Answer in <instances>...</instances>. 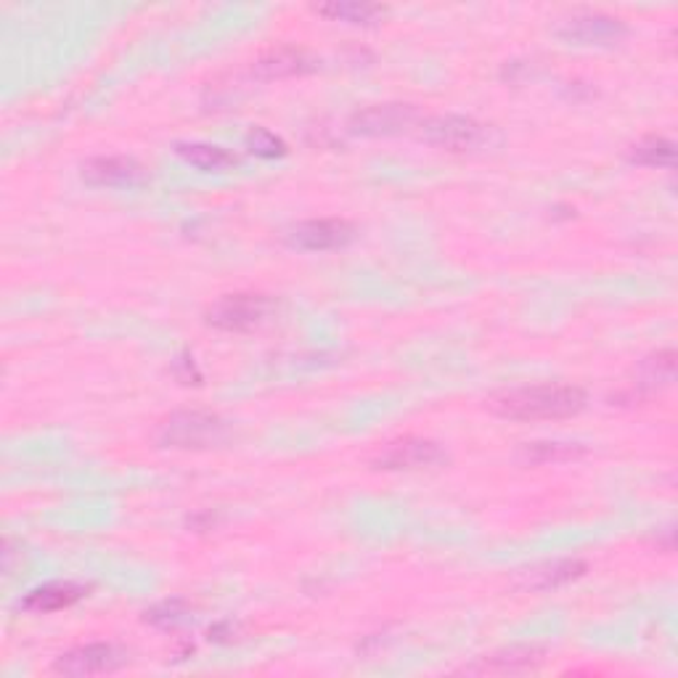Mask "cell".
Here are the masks:
<instances>
[{"instance_id":"1","label":"cell","mask_w":678,"mask_h":678,"mask_svg":"<svg viewBox=\"0 0 678 678\" xmlns=\"http://www.w3.org/2000/svg\"><path fill=\"white\" fill-rule=\"evenodd\" d=\"M488 408L496 417L511 421L567 419L583 411L585 393L576 384H533L493 395Z\"/></svg>"},{"instance_id":"2","label":"cell","mask_w":678,"mask_h":678,"mask_svg":"<svg viewBox=\"0 0 678 678\" xmlns=\"http://www.w3.org/2000/svg\"><path fill=\"white\" fill-rule=\"evenodd\" d=\"M229 437V421L212 411H175L157 427V443L164 448L205 451Z\"/></svg>"},{"instance_id":"3","label":"cell","mask_w":678,"mask_h":678,"mask_svg":"<svg viewBox=\"0 0 678 678\" xmlns=\"http://www.w3.org/2000/svg\"><path fill=\"white\" fill-rule=\"evenodd\" d=\"M421 138L437 149L474 151L482 149L491 138V127L464 114H435L421 122Z\"/></svg>"},{"instance_id":"4","label":"cell","mask_w":678,"mask_h":678,"mask_svg":"<svg viewBox=\"0 0 678 678\" xmlns=\"http://www.w3.org/2000/svg\"><path fill=\"white\" fill-rule=\"evenodd\" d=\"M273 310V299L258 292H236V295H223L218 303L207 310V323L223 332H249L260 326Z\"/></svg>"},{"instance_id":"5","label":"cell","mask_w":678,"mask_h":678,"mask_svg":"<svg viewBox=\"0 0 678 678\" xmlns=\"http://www.w3.org/2000/svg\"><path fill=\"white\" fill-rule=\"evenodd\" d=\"M443 461H448L443 445L435 443V440L414 435L382 445L380 454L371 459V464L377 469H384V472H417V469L437 467Z\"/></svg>"},{"instance_id":"6","label":"cell","mask_w":678,"mask_h":678,"mask_svg":"<svg viewBox=\"0 0 678 678\" xmlns=\"http://www.w3.org/2000/svg\"><path fill=\"white\" fill-rule=\"evenodd\" d=\"M557 38L576 46H613L628 35L626 22L602 11H580L557 24Z\"/></svg>"},{"instance_id":"7","label":"cell","mask_w":678,"mask_h":678,"mask_svg":"<svg viewBox=\"0 0 678 678\" xmlns=\"http://www.w3.org/2000/svg\"><path fill=\"white\" fill-rule=\"evenodd\" d=\"M417 120L419 112L411 103H377V107L358 109L350 118V122H347V127H350V133H356V136L380 138L406 133L408 127L417 125Z\"/></svg>"},{"instance_id":"8","label":"cell","mask_w":678,"mask_h":678,"mask_svg":"<svg viewBox=\"0 0 678 678\" xmlns=\"http://www.w3.org/2000/svg\"><path fill=\"white\" fill-rule=\"evenodd\" d=\"M356 239V225L342 218H319L297 223L286 234L289 247L303 249V252H329V249H342Z\"/></svg>"},{"instance_id":"9","label":"cell","mask_w":678,"mask_h":678,"mask_svg":"<svg viewBox=\"0 0 678 678\" xmlns=\"http://www.w3.org/2000/svg\"><path fill=\"white\" fill-rule=\"evenodd\" d=\"M125 663H127V657L120 646L96 641V644L75 646V650L59 655L57 663H53V670L61 676H75V678L101 676V674H114V670H120Z\"/></svg>"},{"instance_id":"10","label":"cell","mask_w":678,"mask_h":678,"mask_svg":"<svg viewBox=\"0 0 678 678\" xmlns=\"http://www.w3.org/2000/svg\"><path fill=\"white\" fill-rule=\"evenodd\" d=\"M81 175L90 186L107 188H133L149 181V170L133 157H94L83 162Z\"/></svg>"},{"instance_id":"11","label":"cell","mask_w":678,"mask_h":678,"mask_svg":"<svg viewBox=\"0 0 678 678\" xmlns=\"http://www.w3.org/2000/svg\"><path fill=\"white\" fill-rule=\"evenodd\" d=\"M316 61L303 51V48H276V51H268L266 57L255 61L252 72L262 81H279V77H295L305 75V72H313Z\"/></svg>"},{"instance_id":"12","label":"cell","mask_w":678,"mask_h":678,"mask_svg":"<svg viewBox=\"0 0 678 678\" xmlns=\"http://www.w3.org/2000/svg\"><path fill=\"white\" fill-rule=\"evenodd\" d=\"M585 572V562L580 559H557L546 562V565L533 567V570L522 572V589H535V591H548L557 589V585L578 580Z\"/></svg>"},{"instance_id":"13","label":"cell","mask_w":678,"mask_h":678,"mask_svg":"<svg viewBox=\"0 0 678 678\" xmlns=\"http://www.w3.org/2000/svg\"><path fill=\"white\" fill-rule=\"evenodd\" d=\"M175 155L197 170H205V173H223V170H231L239 162V157L231 155L223 146L201 144V140H181V144H175Z\"/></svg>"},{"instance_id":"14","label":"cell","mask_w":678,"mask_h":678,"mask_svg":"<svg viewBox=\"0 0 678 678\" xmlns=\"http://www.w3.org/2000/svg\"><path fill=\"white\" fill-rule=\"evenodd\" d=\"M543 659L541 646H509V650L496 652L485 657L480 665L467 668L469 674H517V670L535 668Z\"/></svg>"},{"instance_id":"15","label":"cell","mask_w":678,"mask_h":678,"mask_svg":"<svg viewBox=\"0 0 678 678\" xmlns=\"http://www.w3.org/2000/svg\"><path fill=\"white\" fill-rule=\"evenodd\" d=\"M85 596V589L77 583H48L40 589L29 591L24 596L22 607L27 613H57V609L72 607L75 602H81Z\"/></svg>"},{"instance_id":"16","label":"cell","mask_w":678,"mask_h":678,"mask_svg":"<svg viewBox=\"0 0 678 678\" xmlns=\"http://www.w3.org/2000/svg\"><path fill=\"white\" fill-rule=\"evenodd\" d=\"M676 380V353L674 350H663L655 353L639 366V382L637 387L641 390H657V387H668L670 382Z\"/></svg>"},{"instance_id":"17","label":"cell","mask_w":678,"mask_h":678,"mask_svg":"<svg viewBox=\"0 0 678 678\" xmlns=\"http://www.w3.org/2000/svg\"><path fill=\"white\" fill-rule=\"evenodd\" d=\"M628 160L644 164V168H674L676 162V149L668 138L663 136H650L639 144L631 146L628 151Z\"/></svg>"},{"instance_id":"18","label":"cell","mask_w":678,"mask_h":678,"mask_svg":"<svg viewBox=\"0 0 678 678\" xmlns=\"http://www.w3.org/2000/svg\"><path fill=\"white\" fill-rule=\"evenodd\" d=\"M316 14L329 16L334 22H350V24H371L377 22V16L384 14L382 5H369V3H323L316 5Z\"/></svg>"},{"instance_id":"19","label":"cell","mask_w":678,"mask_h":678,"mask_svg":"<svg viewBox=\"0 0 678 678\" xmlns=\"http://www.w3.org/2000/svg\"><path fill=\"white\" fill-rule=\"evenodd\" d=\"M519 456H522L525 461H533V464L567 461V459H576V456H583V448H580V445H567V443H528Z\"/></svg>"},{"instance_id":"20","label":"cell","mask_w":678,"mask_h":678,"mask_svg":"<svg viewBox=\"0 0 678 678\" xmlns=\"http://www.w3.org/2000/svg\"><path fill=\"white\" fill-rule=\"evenodd\" d=\"M247 149L252 155L262 157V160H276V157L286 155V144L281 140L276 133L266 131V127H252L247 133Z\"/></svg>"},{"instance_id":"21","label":"cell","mask_w":678,"mask_h":678,"mask_svg":"<svg viewBox=\"0 0 678 678\" xmlns=\"http://www.w3.org/2000/svg\"><path fill=\"white\" fill-rule=\"evenodd\" d=\"M186 604L181 602V599H170V602H162L157 604V607H151L149 613H146V620L155 622V626H175V622H181L183 618H186Z\"/></svg>"}]
</instances>
